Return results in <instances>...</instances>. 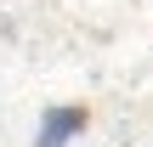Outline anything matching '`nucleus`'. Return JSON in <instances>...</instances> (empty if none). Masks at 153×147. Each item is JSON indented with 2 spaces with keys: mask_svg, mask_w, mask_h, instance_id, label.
I'll return each mask as SVG.
<instances>
[{
  "mask_svg": "<svg viewBox=\"0 0 153 147\" xmlns=\"http://www.w3.org/2000/svg\"><path fill=\"white\" fill-rule=\"evenodd\" d=\"M85 125H91V113L79 102H51L40 113V125H34V147H74L85 136Z\"/></svg>",
  "mask_w": 153,
  "mask_h": 147,
  "instance_id": "obj_1",
  "label": "nucleus"
}]
</instances>
